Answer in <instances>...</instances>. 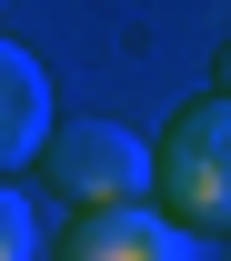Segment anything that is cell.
Segmentation results:
<instances>
[{
  "instance_id": "5b68a950",
  "label": "cell",
  "mask_w": 231,
  "mask_h": 261,
  "mask_svg": "<svg viewBox=\"0 0 231 261\" xmlns=\"http://www.w3.org/2000/svg\"><path fill=\"white\" fill-rule=\"evenodd\" d=\"M0 261H40V211L20 181H0Z\"/></svg>"
},
{
  "instance_id": "3957f363",
  "label": "cell",
  "mask_w": 231,
  "mask_h": 261,
  "mask_svg": "<svg viewBox=\"0 0 231 261\" xmlns=\"http://www.w3.org/2000/svg\"><path fill=\"white\" fill-rule=\"evenodd\" d=\"M61 261H201V231H181L161 201H131V211H81L61 231Z\"/></svg>"
},
{
  "instance_id": "7a4b0ae2",
  "label": "cell",
  "mask_w": 231,
  "mask_h": 261,
  "mask_svg": "<svg viewBox=\"0 0 231 261\" xmlns=\"http://www.w3.org/2000/svg\"><path fill=\"white\" fill-rule=\"evenodd\" d=\"M40 181L70 221L81 211H131L161 181V151H141V130H121V121H61L50 151H40Z\"/></svg>"
},
{
  "instance_id": "277c9868",
  "label": "cell",
  "mask_w": 231,
  "mask_h": 261,
  "mask_svg": "<svg viewBox=\"0 0 231 261\" xmlns=\"http://www.w3.org/2000/svg\"><path fill=\"white\" fill-rule=\"evenodd\" d=\"M50 151V81L20 40H0V181Z\"/></svg>"
},
{
  "instance_id": "6da1fadb",
  "label": "cell",
  "mask_w": 231,
  "mask_h": 261,
  "mask_svg": "<svg viewBox=\"0 0 231 261\" xmlns=\"http://www.w3.org/2000/svg\"><path fill=\"white\" fill-rule=\"evenodd\" d=\"M151 151H161L151 201L181 231H201V241H231V91H201Z\"/></svg>"
}]
</instances>
